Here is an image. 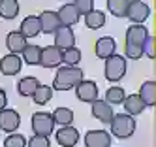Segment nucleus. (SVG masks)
Here are the masks:
<instances>
[{
  "instance_id": "28",
  "label": "nucleus",
  "mask_w": 156,
  "mask_h": 147,
  "mask_svg": "<svg viewBox=\"0 0 156 147\" xmlns=\"http://www.w3.org/2000/svg\"><path fill=\"white\" fill-rule=\"evenodd\" d=\"M128 4H130V0H107V9L115 17H126Z\"/></svg>"
},
{
  "instance_id": "34",
  "label": "nucleus",
  "mask_w": 156,
  "mask_h": 147,
  "mask_svg": "<svg viewBox=\"0 0 156 147\" xmlns=\"http://www.w3.org/2000/svg\"><path fill=\"white\" fill-rule=\"evenodd\" d=\"M72 4L77 8V11H79L81 15H87L88 11L94 9V0H73Z\"/></svg>"
},
{
  "instance_id": "19",
  "label": "nucleus",
  "mask_w": 156,
  "mask_h": 147,
  "mask_svg": "<svg viewBox=\"0 0 156 147\" xmlns=\"http://www.w3.org/2000/svg\"><path fill=\"white\" fill-rule=\"evenodd\" d=\"M19 32L23 34V36L28 40V38H36L38 34L41 32V27H40V19L36 15H28L23 19V23H21L19 27Z\"/></svg>"
},
{
  "instance_id": "7",
  "label": "nucleus",
  "mask_w": 156,
  "mask_h": 147,
  "mask_svg": "<svg viewBox=\"0 0 156 147\" xmlns=\"http://www.w3.org/2000/svg\"><path fill=\"white\" fill-rule=\"evenodd\" d=\"M62 64V51L57 45H47V47L41 49L40 55V66L43 68H57Z\"/></svg>"
},
{
  "instance_id": "16",
  "label": "nucleus",
  "mask_w": 156,
  "mask_h": 147,
  "mask_svg": "<svg viewBox=\"0 0 156 147\" xmlns=\"http://www.w3.org/2000/svg\"><path fill=\"white\" fill-rule=\"evenodd\" d=\"M55 45H57L60 51L75 45V34H73L72 27H60L55 32Z\"/></svg>"
},
{
  "instance_id": "26",
  "label": "nucleus",
  "mask_w": 156,
  "mask_h": 147,
  "mask_svg": "<svg viewBox=\"0 0 156 147\" xmlns=\"http://www.w3.org/2000/svg\"><path fill=\"white\" fill-rule=\"evenodd\" d=\"M53 98V87L49 85H38V89L34 90V94H32V100L36 102L38 106H43V104H47V102Z\"/></svg>"
},
{
  "instance_id": "31",
  "label": "nucleus",
  "mask_w": 156,
  "mask_h": 147,
  "mask_svg": "<svg viewBox=\"0 0 156 147\" xmlns=\"http://www.w3.org/2000/svg\"><path fill=\"white\" fill-rule=\"evenodd\" d=\"M4 147H27V138L23 134L9 132V136L4 140Z\"/></svg>"
},
{
  "instance_id": "30",
  "label": "nucleus",
  "mask_w": 156,
  "mask_h": 147,
  "mask_svg": "<svg viewBox=\"0 0 156 147\" xmlns=\"http://www.w3.org/2000/svg\"><path fill=\"white\" fill-rule=\"evenodd\" d=\"M126 96V90L122 89V87H111L107 89V93H105V102L111 106H115V104H122V100H124Z\"/></svg>"
},
{
  "instance_id": "24",
  "label": "nucleus",
  "mask_w": 156,
  "mask_h": 147,
  "mask_svg": "<svg viewBox=\"0 0 156 147\" xmlns=\"http://www.w3.org/2000/svg\"><path fill=\"white\" fill-rule=\"evenodd\" d=\"M85 25L88 28H102L105 25V13L104 11H100V9H92V11H88V13L85 15Z\"/></svg>"
},
{
  "instance_id": "11",
  "label": "nucleus",
  "mask_w": 156,
  "mask_h": 147,
  "mask_svg": "<svg viewBox=\"0 0 156 147\" xmlns=\"http://www.w3.org/2000/svg\"><path fill=\"white\" fill-rule=\"evenodd\" d=\"M85 147H111V134L105 130H88L85 136Z\"/></svg>"
},
{
  "instance_id": "14",
  "label": "nucleus",
  "mask_w": 156,
  "mask_h": 147,
  "mask_svg": "<svg viewBox=\"0 0 156 147\" xmlns=\"http://www.w3.org/2000/svg\"><path fill=\"white\" fill-rule=\"evenodd\" d=\"M92 104V117H96L100 123H109L111 119H113V106L111 104H107L105 100H94V102H90Z\"/></svg>"
},
{
  "instance_id": "8",
  "label": "nucleus",
  "mask_w": 156,
  "mask_h": 147,
  "mask_svg": "<svg viewBox=\"0 0 156 147\" xmlns=\"http://www.w3.org/2000/svg\"><path fill=\"white\" fill-rule=\"evenodd\" d=\"M23 68V59L15 53H8L0 59V72L4 75H17Z\"/></svg>"
},
{
  "instance_id": "9",
  "label": "nucleus",
  "mask_w": 156,
  "mask_h": 147,
  "mask_svg": "<svg viewBox=\"0 0 156 147\" xmlns=\"http://www.w3.org/2000/svg\"><path fill=\"white\" fill-rule=\"evenodd\" d=\"M19 124H21V115L15 109L9 108L0 109V130L2 132H15Z\"/></svg>"
},
{
  "instance_id": "22",
  "label": "nucleus",
  "mask_w": 156,
  "mask_h": 147,
  "mask_svg": "<svg viewBox=\"0 0 156 147\" xmlns=\"http://www.w3.org/2000/svg\"><path fill=\"white\" fill-rule=\"evenodd\" d=\"M40 85V79L36 75H27L23 79H19V83H17V93L21 96H32L34 94V90L38 89Z\"/></svg>"
},
{
  "instance_id": "5",
  "label": "nucleus",
  "mask_w": 156,
  "mask_h": 147,
  "mask_svg": "<svg viewBox=\"0 0 156 147\" xmlns=\"http://www.w3.org/2000/svg\"><path fill=\"white\" fill-rule=\"evenodd\" d=\"M149 15H151L149 4L141 2V0H130L128 9H126V17L132 23H136V25H143V23L149 19Z\"/></svg>"
},
{
  "instance_id": "10",
  "label": "nucleus",
  "mask_w": 156,
  "mask_h": 147,
  "mask_svg": "<svg viewBox=\"0 0 156 147\" xmlns=\"http://www.w3.org/2000/svg\"><path fill=\"white\" fill-rule=\"evenodd\" d=\"M57 15H58V21H60L62 27H73V25H77V23H79V19H81V13L77 11V8H75L72 2L60 6V9L57 11Z\"/></svg>"
},
{
  "instance_id": "6",
  "label": "nucleus",
  "mask_w": 156,
  "mask_h": 147,
  "mask_svg": "<svg viewBox=\"0 0 156 147\" xmlns=\"http://www.w3.org/2000/svg\"><path fill=\"white\" fill-rule=\"evenodd\" d=\"M73 89H75L77 100L87 102V104H90V102H94L98 98V85H96V81H90V79H81Z\"/></svg>"
},
{
  "instance_id": "27",
  "label": "nucleus",
  "mask_w": 156,
  "mask_h": 147,
  "mask_svg": "<svg viewBox=\"0 0 156 147\" xmlns=\"http://www.w3.org/2000/svg\"><path fill=\"white\" fill-rule=\"evenodd\" d=\"M23 61L27 62V64H30V66H36V64H40V55H41V47L40 45H28L27 43V47L23 49Z\"/></svg>"
},
{
  "instance_id": "3",
  "label": "nucleus",
  "mask_w": 156,
  "mask_h": 147,
  "mask_svg": "<svg viewBox=\"0 0 156 147\" xmlns=\"http://www.w3.org/2000/svg\"><path fill=\"white\" fill-rule=\"evenodd\" d=\"M104 74H105V79H109V81H120L122 77H124L126 74V57L122 55H111L105 59V68H104Z\"/></svg>"
},
{
  "instance_id": "29",
  "label": "nucleus",
  "mask_w": 156,
  "mask_h": 147,
  "mask_svg": "<svg viewBox=\"0 0 156 147\" xmlns=\"http://www.w3.org/2000/svg\"><path fill=\"white\" fill-rule=\"evenodd\" d=\"M81 61V51L75 47V45H72V47L68 49H64L62 51V62L66 66H77Z\"/></svg>"
},
{
  "instance_id": "25",
  "label": "nucleus",
  "mask_w": 156,
  "mask_h": 147,
  "mask_svg": "<svg viewBox=\"0 0 156 147\" xmlns=\"http://www.w3.org/2000/svg\"><path fill=\"white\" fill-rule=\"evenodd\" d=\"M51 117L55 121V124H60V127H66V124H72L73 123V111L70 108H57Z\"/></svg>"
},
{
  "instance_id": "33",
  "label": "nucleus",
  "mask_w": 156,
  "mask_h": 147,
  "mask_svg": "<svg viewBox=\"0 0 156 147\" xmlns=\"http://www.w3.org/2000/svg\"><path fill=\"white\" fill-rule=\"evenodd\" d=\"M154 43H156V38L149 34V36L145 38L143 45H141V47H143V55H147L149 59H152V61H154V57H156V47H154Z\"/></svg>"
},
{
  "instance_id": "1",
  "label": "nucleus",
  "mask_w": 156,
  "mask_h": 147,
  "mask_svg": "<svg viewBox=\"0 0 156 147\" xmlns=\"http://www.w3.org/2000/svg\"><path fill=\"white\" fill-rule=\"evenodd\" d=\"M83 79V70L79 66H62L57 70L53 79V90H68L73 89Z\"/></svg>"
},
{
  "instance_id": "21",
  "label": "nucleus",
  "mask_w": 156,
  "mask_h": 147,
  "mask_svg": "<svg viewBox=\"0 0 156 147\" xmlns=\"http://www.w3.org/2000/svg\"><path fill=\"white\" fill-rule=\"evenodd\" d=\"M139 98L145 102L147 108H152L156 106V81H145L139 89Z\"/></svg>"
},
{
  "instance_id": "20",
  "label": "nucleus",
  "mask_w": 156,
  "mask_h": 147,
  "mask_svg": "<svg viewBox=\"0 0 156 147\" xmlns=\"http://www.w3.org/2000/svg\"><path fill=\"white\" fill-rule=\"evenodd\" d=\"M122 106H124V111L128 115H139L147 108L145 102L139 98V94H126L124 100H122Z\"/></svg>"
},
{
  "instance_id": "15",
  "label": "nucleus",
  "mask_w": 156,
  "mask_h": 147,
  "mask_svg": "<svg viewBox=\"0 0 156 147\" xmlns=\"http://www.w3.org/2000/svg\"><path fill=\"white\" fill-rule=\"evenodd\" d=\"M94 53L98 59H107V57L111 55H115L117 53V42L111 38V36H104V38H100L94 45Z\"/></svg>"
},
{
  "instance_id": "4",
  "label": "nucleus",
  "mask_w": 156,
  "mask_h": 147,
  "mask_svg": "<svg viewBox=\"0 0 156 147\" xmlns=\"http://www.w3.org/2000/svg\"><path fill=\"white\" fill-rule=\"evenodd\" d=\"M32 132L36 136H49L53 134L55 130V121L51 117V113L47 111H36L34 115H32Z\"/></svg>"
},
{
  "instance_id": "23",
  "label": "nucleus",
  "mask_w": 156,
  "mask_h": 147,
  "mask_svg": "<svg viewBox=\"0 0 156 147\" xmlns=\"http://www.w3.org/2000/svg\"><path fill=\"white\" fill-rule=\"evenodd\" d=\"M19 15V2L17 0H0V17L2 19H15Z\"/></svg>"
},
{
  "instance_id": "36",
  "label": "nucleus",
  "mask_w": 156,
  "mask_h": 147,
  "mask_svg": "<svg viewBox=\"0 0 156 147\" xmlns=\"http://www.w3.org/2000/svg\"><path fill=\"white\" fill-rule=\"evenodd\" d=\"M8 106V96H6V90L0 89V109H4Z\"/></svg>"
},
{
  "instance_id": "18",
  "label": "nucleus",
  "mask_w": 156,
  "mask_h": 147,
  "mask_svg": "<svg viewBox=\"0 0 156 147\" xmlns=\"http://www.w3.org/2000/svg\"><path fill=\"white\" fill-rule=\"evenodd\" d=\"M27 38L21 34L19 30H12L6 36V47L9 49V53H15V55H21L23 53V49L27 47Z\"/></svg>"
},
{
  "instance_id": "2",
  "label": "nucleus",
  "mask_w": 156,
  "mask_h": 147,
  "mask_svg": "<svg viewBox=\"0 0 156 147\" xmlns=\"http://www.w3.org/2000/svg\"><path fill=\"white\" fill-rule=\"evenodd\" d=\"M109 124H111V134L120 138V140H126L130 136H133V132H136L133 115H128V113H117V115H113Z\"/></svg>"
},
{
  "instance_id": "12",
  "label": "nucleus",
  "mask_w": 156,
  "mask_h": 147,
  "mask_svg": "<svg viewBox=\"0 0 156 147\" xmlns=\"http://www.w3.org/2000/svg\"><path fill=\"white\" fill-rule=\"evenodd\" d=\"M40 19V27H41V32L43 34H55L62 25H60V21H58V15H57V11H43V13L38 17Z\"/></svg>"
},
{
  "instance_id": "32",
  "label": "nucleus",
  "mask_w": 156,
  "mask_h": 147,
  "mask_svg": "<svg viewBox=\"0 0 156 147\" xmlns=\"http://www.w3.org/2000/svg\"><path fill=\"white\" fill-rule=\"evenodd\" d=\"M124 57L132 61H139L143 57V47L141 45H133V43H126L124 45Z\"/></svg>"
},
{
  "instance_id": "13",
  "label": "nucleus",
  "mask_w": 156,
  "mask_h": 147,
  "mask_svg": "<svg viewBox=\"0 0 156 147\" xmlns=\"http://www.w3.org/2000/svg\"><path fill=\"white\" fill-rule=\"evenodd\" d=\"M57 141L62 147H75L77 141H79V132H77V128H73L72 124L60 127V130L57 132Z\"/></svg>"
},
{
  "instance_id": "17",
  "label": "nucleus",
  "mask_w": 156,
  "mask_h": 147,
  "mask_svg": "<svg viewBox=\"0 0 156 147\" xmlns=\"http://www.w3.org/2000/svg\"><path fill=\"white\" fill-rule=\"evenodd\" d=\"M149 36V28L143 27V25H132L126 28V43H133V45H143L145 38Z\"/></svg>"
},
{
  "instance_id": "35",
  "label": "nucleus",
  "mask_w": 156,
  "mask_h": 147,
  "mask_svg": "<svg viewBox=\"0 0 156 147\" xmlns=\"http://www.w3.org/2000/svg\"><path fill=\"white\" fill-rule=\"evenodd\" d=\"M27 147H51V141L47 136H32V140L27 141Z\"/></svg>"
}]
</instances>
